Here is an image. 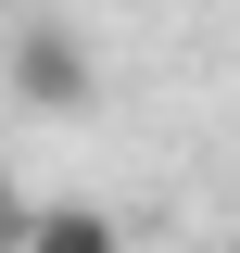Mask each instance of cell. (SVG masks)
<instances>
[{
	"label": "cell",
	"mask_w": 240,
	"mask_h": 253,
	"mask_svg": "<svg viewBox=\"0 0 240 253\" xmlns=\"http://www.w3.org/2000/svg\"><path fill=\"white\" fill-rule=\"evenodd\" d=\"M13 253H126V228L101 215V203H26Z\"/></svg>",
	"instance_id": "obj_2"
},
{
	"label": "cell",
	"mask_w": 240,
	"mask_h": 253,
	"mask_svg": "<svg viewBox=\"0 0 240 253\" xmlns=\"http://www.w3.org/2000/svg\"><path fill=\"white\" fill-rule=\"evenodd\" d=\"M13 228H26V190H13V165H0V253H13Z\"/></svg>",
	"instance_id": "obj_3"
},
{
	"label": "cell",
	"mask_w": 240,
	"mask_h": 253,
	"mask_svg": "<svg viewBox=\"0 0 240 253\" xmlns=\"http://www.w3.org/2000/svg\"><path fill=\"white\" fill-rule=\"evenodd\" d=\"M0 63H13V101H26V114H89V89H101V51L63 26V13H13Z\"/></svg>",
	"instance_id": "obj_1"
}]
</instances>
